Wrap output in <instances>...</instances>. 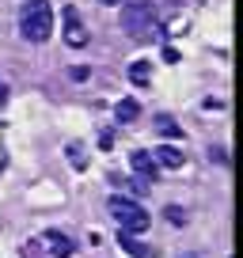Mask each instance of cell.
<instances>
[{"mask_svg": "<svg viewBox=\"0 0 243 258\" xmlns=\"http://www.w3.org/2000/svg\"><path fill=\"white\" fill-rule=\"evenodd\" d=\"M19 31L27 42H46L53 34V8L49 0H27L19 8Z\"/></svg>", "mask_w": 243, "mask_h": 258, "instance_id": "obj_1", "label": "cell"}, {"mask_svg": "<svg viewBox=\"0 0 243 258\" xmlns=\"http://www.w3.org/2000/svg\"><path fill=\"white\" fill-rule=\"evenodd\" d=\"M106 209H110V217L118 220V232H126V235H141V232H148V224H152V217H148L133 198H126V194H114L110 202H106Z\"/></svg>", "mask_w": 243, "mask_h": 258, "instance_id": "obj_2", "label": "cell"}, {"mask_svg": "<svg viewBox=\"0 0 243 258\" xmlns=\"http://www.w3.org/2000/svg\"><path fill=\"white\" fill-rule=\"evenodd\" d=\"M122 27H126L137 42H152L156 38L152 4H148V0H126V4H122Z\"/></svg>", "mask_w": 243, "mask_h": 258, "instance_id": "obj_3", "label": "cell"}, {"mask_svg": "<svg viewBox=\"0 0 243 258\" xmlns=\"http://www.w3.org/2000/svg\"><path fill=\"white\" fill-rule=\"evenodd\" d=\"M65 42L73 49L88 46V27H84V19H80V12H76V8H65Z\"/></svg>", "mask_w": 243, "mask_h": 258, "instance_id": "obj_4", "label": "cell"}, {"mask_svg": "<svg viewBox=\"0 0 243 258\" xmlns=\"http://www.w3.org/2000/svg\"><path fill=\"white\" fill-rule=\"evenodd\" d=\"M42 243L49 247V254H53V258H73L76 254V243L69 239V235H61L57 228H49V232L42 235Z\"/></svg>", "mask_w": 243, "mask_h": 258, "instance_id": "obj_5", "label": "cell"}, {"mask_svg": "<svg viewBox=\"0 0 243 258\" xmlns=\"http://www.w3.org/2000/svg\"><path fill=\"white\" fill-rule=\"evenodd\" d=\"M152 160H156V167H163V171H178V167H183V152H178V148H171V145L156 148Z\"/></svg>", "mask_w": 243, "mask_h": 258, "instance_id": "obj_6", "label": "cell"}, {"mask_svg": "<svg viewBox=\"0 0 243 258\" xmlns=\"http://www.w3.org/2000/svg\"><path fill=\"white\" fill-rule=\"evenodd\" d=\"M130 167L137 171L141 178H156V175H160V167H156V160H152L148 152H133V156H130Z\"/></svg>", "mask_w": 243, "mask_h": 258, "instance_id": "obj_7", "label": "cell"}, {"mask_svg": "<svg viewBox=\"0 0 243 258\" xmlns=\"http://www.w3.org/2000/svg\"><path fill=\"white\" fill-rule=\"evenodd\" d=\"M118 243H122V250H130L133 258H156V250H152V247H145V243H137V235L118 232Z\"/></svg>", "mask_w": 243, "mask_h": 258, "instance_id": "obj_8", "label": "cell"}, {"mask_svg": "<svg viewBox=\"0 0 243 258\" xmlns=\"http://www.w3.org/2000/svg\"><path fill=\"white\" fill-rule=\"evenodd\" d=\"M156 129H160L163 137H183V129H178V121L171 114H156Z\"/></svg>", "mask_w": 243, "mask_h": 258, "instance_id": "obj_9", "label": "cell"}, {"mask_svg": "<svg viewBox=\"0 0 243 258\" xmlns=\"http://www.w3.org/2000/svg\"><path fill=\"white\" fill-rule=\"evenodd\" d=\"M137 114H141V106L133 103V99H122V103L114 106V118H118V121H133Z\"/></svg>", "mask_w": 243, "mask_h": 258, "instance_id": "obj_10", "label": "cell"}, {"mask_svg": "<svg viewBox=\"0 0 243 258\" xmlns=\"http://www.w3.org/2000/svg\"><path fill=\"white\" fill-rule=\"evenodd\" d=\"M130 80H133V84H148V64H145V61H133Z\"/></svg>", "mask_w": 243, "mask_h": 258, "instance_id": "obj_11", "label": "cell"}, {"mask_svg": "<svg viewBox=\"0 0 243 258\" xmlns=\"http://www.w3.org/2000/svg\"><path fill=\"white\" fill-rule=\"evenodd\" d=\"M69 156H73V167H76V171L88 167V160H84V148H80V145H69Z\"/></svg>", "mask_w": 243, "mask_h": 258, "instance_id": "obj_12", "label": "cell"}, {"mask_svg": "<svg viewBox=\"0 0 243 258\" xmlns=\"http://www.w3.org/2000/svg\"><path fill=\"white\" fill-rule=\"evenodd\" d=\"M163 217H167L171 224H187V213L178 209V205H167V209H163Z\"/></svg>", "mask_w": 243, "mask_h": 258, "instance_id": "obj_13", "label": "cell"}, {"mask_svg": "<svg viewBox=\"0 0 243 258\" xmlns=\"http://www.w3.org/2000/svg\"><path fill=\"white\" fill-rule=\"evenodd\" d=\"M4 163H8V152H4V125H0V171H4Z\"/></svg>", "mask_w": 243, "mask_h": 258, "instance_id": "obj_14", "label": "cell"}, {"mask_svg": "<svg viewBox=\"0 0 243 258\" xmlns=\"http://www.w3.org/2000/svg\"><path fill=\"white\" fill-rule=\"evenodd\" d=\"M4 103H8V84L0 80V106H4Z\"/></svg>", "mask_w": 243, "mask_h": 258, "instance_id": "obj_15", "label": "cell"}, {"mask_svg": "<svg viewBox=\"0 0 243 258\" xmlns=\"http://www.w3.org/2000/svg\"><path fill=\"white\" fill-rule=\"evenodd\" d=\"M99 4H122V0H99Z\"/></svg>", "mask_w": 243, "mask_h": 258, "instance_id": "obj_16", "label": "cell"}]
</instances>
